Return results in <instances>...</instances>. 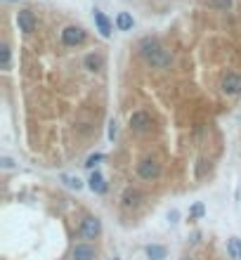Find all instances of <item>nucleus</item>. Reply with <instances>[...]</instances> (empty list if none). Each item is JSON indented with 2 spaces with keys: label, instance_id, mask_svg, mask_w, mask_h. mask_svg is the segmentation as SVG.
<instances>
[{
  "label": "nucleus",
  "instance_id": "nucleus-22",
  "mask_svg": "<svg viewBox=\"0 0 241 260\" xmlns=\"http://www.w3.org/2000/svg\"><path fill=\"white\" fill-rule=\"evenodd\" d=\"M15 166V163H12V159H7V156H5V159H2V168H12Z\"/></svg>",
  "mask_w": 241,
  "mask_h": 260
},
{
  "label": "nucleus",
  "instance_id": "nucleus-1",
  "mask_svg": "<svg viewBox=\"0 0 241 260\" xmlns=\"http://www.w3.org/2000/svg\"><path fill=\"white\" fill-rule=\"evenodd\" d=\"M140 52L145 57V62L151 64L154 69H168L170 62H173L170 52L159 43V38H151V36L142 38V40H140Z\"/></svg>",
  "mask_w": 241,
  "mask_h": 260
},
{
  "label": "nucleus",
  "instance_id": "nucleus-10",
  "mask_svg": "<svg viewBox=\"0 0 241 260\" xmlns=\"http://www.w3.org/2000/svg\"><path fill=\"white\" fill-rule=\"evenodd\" d=\"M95 24H97V31L102 33V38H109V36H112V21L104 17L99 10H95Z\"/></svg>",
  "mask_w": 241,
  "mask_h": 260
},
{
  "label": "nucleus",
  "instance_id": "nucleus-14",
  "mask_svg": "<svg viewBox=\"0 0 241 260\" xmlns=\"http://www.w3.org/2000/svg\"><path fill=\"white\" fill-rule=\"evenodd\" d=\"M227 256L232 260H241V239L239 237H232L227 242Z\"/></svg>",
  "mask_w": 241,
  "mask_h": 260
},
{
  "label": "nucleus",
  "instance_id": "nucleus-17",
  "mask_svg": "<svg viewBox=\"0 0 241 260\" xmlns=\"http://www.w3.org/2000/svg\"><path fill=\"white\" fill-rule=\"evenodd\" d=\"M62 180L71 187V189H80V187H83L80 185V180H78V178H71V175H62Z\"/></svg>",
  "mask_w": 241,
  "mask_h": 260
},
{
  "label": "nucleus",
  "instance_id": "nucleus-21",
  "mask_svg": "<svg viewBox=\"0 0 241 260\" xmlns=\"http://www.w3.org/2000/svg\"><path fill=\"white\" fill-rule=\"evenodd\" d=\"M116 135H118V128H116V121L109 123V140H116Z\"/></svg>",
  "mask_w": 241,
  "mask_h": 260
},
{
  "label": "nucleus",
  "instance_id": "nucleus-2",
  "mask_svg": "<svg viewBox=\"0 0 241 260\" xmlns=\"http://www.w3.org/2000/svg\"><path fill=\"white\" fill-rule=\"evenodd\" d=\"M137 175H140V180H145V182H154V180L161 178V163H159L156 159H142V161L137 163Z\"/></svg>",
  "mask_w": 241,
  "mask_h": 260
},
{
  "label": "nucleus",
  "instance_id": "nucleus-5",
  "mask_svg": "<svg viewBox=\"0 0 241 260\" xmlns=\"http://www.w3.org/2000/svg\"><path fill=\"white\" fill-rule=\"evenodd\" d=\"M71 260H97V248L88 242H78L71 246Z\"/></svg>",
  "mask_w": 241,
  "mask_h": 260
},
{
  "label": "nucleus",
  "instance_id": "nucleus-13",
  "mask_svg": "<svg viewBox=\"0 0 241 260\" xmlns=\"http://www.w3.org/2000/svg\"><path fill=\"white\" fill-rule=\"evenodd\" d=\"M88 187L93 189L95 194H104V192H107V182H104L102 173H97V170H95L93 175H90V180H88Z\"/></svg>",
  "mask_w": 241,
  "mask_h": 260
},
{
  "label": "nucleus",
  "instance_id": "nucleus-4",
  "mask_svg": "<svg viewBox=\"0 0 241 260\" xmlns=\"http://www.w3.org/2000/svg\"><path fill=\"white\" fill-rule=\"evenodd\" d=\"M78 234H80L83 239H97V237L102 234V223H99V218H95V215H85V218L80 220Z\"/></svg>",
  "mask_w": 241,
  "mask_h": 260
},
{
  "label": "nucleus",
  "instance_id": "nucleus-9",
  "mask_svg": "<svg viewBox=\"0 0 241 260\" xmlns=\"http://www.w3.org/2000/svg\"><path fill=\"white\" fill-rule=\"evenodd\" d=\"M123 208H135V206H140L142 201V192L140 189H135V187H128L126 192H123Z\"/></svg>",
  "mask_w": 241,
  "mask_h": 260
},
{
  "label": "nucleus",
  "instance_id": "nucleus-11",
  "mask_svg": "<svg viewBox=\"0 0 241 260\" xmlns=\"http://www.w3.org/2000/svg\"><path fill=\"white\" fill-rule=\"evenodd\" d=\"M83 66H85L88 71H99V69L104 66V57L99 55V52H90V55H85V59H83Z\"/></svg>",
  "mask_w": 241,
  "mask_h": 260
},
{
  "label": "nucleus",
  "instance_id": "nucleus-12",
  "mask_svg": "<svg viewBox=\"0 0 241 260\" xmlns=\"http://www.w3.org/2000/svg\"><path fill=\"white\" fill-rule=\"evenodd\" d=\"M145 253L149 256V260H166L168 248L161 246V244H149L147 248H145Z\"/></svg>",
  "mask_w": 241,
  "mask_h": 260
},
{
  "label": "nucleus",
  "instance_id": "nucleus-8",
  "mask_svg": "<svg viewBox=\"0 0 241 260\" xmlns=\"http://www.w3.org/2000/svg\"><path fill=\"white\" fill-rule=\"evenodd\" d=\"M17 26L21 33H33L36 31V17H33V12L31 10L17 12Z\"/></svg>",
  "mask_w": 241,
  "mask_h": 260
},
{
  "label": "nucleus",
  "instance_id": "nucleus-18",
  "mask_svg": "<svg viewBox=\"0 0 241 260\" xmlns=\"http://www.w3.org/2000/svg\"><path fill=\"white\" fill-rule=\"evenodd\" d=\"M204 213H206L204 204H194V206H192V211H189V218H201Z\"/></svg>",
  "mask_w": 241,
  "mask_h": 260
},
{
  "label": "nucleus",
  "instance_id": "nucleus-15",
  "mask_svg": "<svg viewBox=\"0 0 241 260\" xmlns=\"http://www.w3.org/2000/svg\"><path fill=\"white\" fill-rule=\"evenodd\" d=\"M132 24H135V21H132V17H130L128 12H121V15L116 17V29H118V31H130Z\"/></svg>",
  "mask_w": 241,
  "mask_h": 260
},
{
  "label": "nucleus",
  "instance_id": "nucleus-20",
  "mask_svg": "<svg viewBox=\"0 0 241 260\" xmlns=\"http://www.w3.org/2000/svg\"><path fill=\"white\" fill-rule=\"evenodd\" d=\"M102 159H104V154H90V156H88V161H85V166H88V168H93L95 163H99Z\"/></svg>",
  "mask_w": 241,
  "mask_h": 260
},
{
  "label": "nucleus",
  "instance_id": "nucleus-16",
  "mask_svg": "<svg viewBox=\"0 0 241 260\" xmlns=\"http://www.w3.org/2000/svg\"><path fill=\"white\" fill-rule=\"evenodd\" d=\"M10 59H12L10 45H7V43H2V45H0V66H2L5 71H10Z\"/></svg>",
  "mask_w": 241,
  "mask_h": 260
},
{
  "label": "nucleus",
  "instance_id": "nucleus-6",
  "mask_svg": "<svg viewBox=\"0 0 241 260\" xmlns=\"http://www.w3.org/2000/svg\"><path fill=\"white\" fill-rule=\"evenodd\" d=\"M85 40V31L80 29V26H66L64 31H62V43L66 45V48H76V45H80Z\"/></svg>",
  "mask_w": 241,
  "mask_h": 260
},
{
  "label": "nucleus",
  "instance_id": "nucleus-3",
  "mask_svg": "<svg viewBox=\"0 0 241 260\" xmlns=\"http://www.w3.org/2000/svg\"><path fill=\"white\" fill-rule=\"evenodd\" d=\"M128 126H130V130H135V132H147V130H151V126H154V118H151L149 112L137 109V112L130 114Z\"/></svg>",
  "mask_w": 241,
  "mask_h": 260
},
{
  "label": "nucleus",
  "instance_id": "nucleus-19",
  "mask_svg": "<svg viewBox=\"0 0 241 260\" xmlns=\"http://www.w3.org/2000/svg\"><path fill=\"white\" fill-rule=\"evenodd\" d=\"M208 5H210V7H220V10H227V7L232 5V0H208Z\"/></svg>",
  "mask_w": 241,
  "mask_h": 260
},
{
  "label": "nucleus",
  "instance_id": "nucleus-23",
  "mask_svg": "<svg viewBox=\"0 0 241 260\" xmlns=\"http://www.w3.org/2000/svg\"><path fill=\"white\" fill-rule=\"evenodd\" d=\"M116 260H118V258H116Z\"/></svg>",
  "mask_w": 241,
  "mask_h": 260
},
{
  "label": "nucleus",
  "instance_id": "nucleus-7",
  "mask_svg": "<svg viewBox=\"0 0 241 260\" xmlns=\"http://www.w3.org/2000/svg\"><path fill=\"white\" fill-rule=\"evenodd\" d=\"M220 88H223L225 95H239L241 93V76L234 74V71L225 74L223 76V83H220Z\"/></svg>",
  "mask_w": 241,
  "mask_h": 260
}]
</instances>
